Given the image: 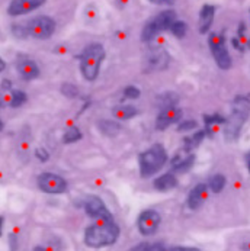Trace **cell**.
<instances>
[{"label":"cell","mask_w":250,"mask_h":251,"mask_svg":"<svg viewBox=\"0 0 250 251\" xmlns=\"http://www.w3.org/2000/svg\"><path fill=\"white\" fill-rule=\"evenodd\" d=\"M36 183L42 192L50 195H61L67 190V181L54 173H41Z\"/></svg>","instance_id":"cell-9"},{"label":"cell","mask_w":250,"mask_h":251,"mask_svg":"<svg viewBox=\"0 0 250 251\" xmlns=\"http://www.w3.org/2000/svg\"><path fill=\"white\" fill-rule=\"evenodd\" d=\"M194 163H195V155L194 154H189L188 157H185L183 160L176 155L173 160H172V169H173V172H176V173H186L192 166H194Z\"/></svg>","instance_id":"cell-18"},{"label":"cell","mask_w":250,"mask_h":251,"mask_svg":"<svg viewBox=\"0 0 250 251\" xmlns=\"http://www.w3.org/2000/svg\"><path fill=\"white\" fill-rule=\"evenodd\" d=\"M173 35L176 38H185L186 36V32H188V25L186 22H182V21H175L169 29Z\"/></svg>","instance_id":"cell-26"},{"label":"cell","mask_w":250,"mask_h":251,"mask_svg":"<svg viewBox=\"0 0 250 251\" xmlns=\"http://www.w3.org/2000/svg\"><path fill=\"white\" fill-rule=\"evenodd\" d=\"M4 69H6V63H4V60H0V70L4 72Z\"/></svg>","instance_id":"cell-41"},{"label":"cell","mask_w":250,"mask_h":251,"mask_svg":"<svg viewBox=\"0 0 250 251\" xmlns=\"http://www.w3.org/2000/svg\"><path fill=\"white\" fill-rule=\"evenodd\" d=\"M119 237V226L113 221V216L95 219L84 231V244L92 249H101L112 246Z\"/></svg>","instance_id":"cell-1"},{"label":"cell","mask_w":250,"mask_h":251,"mask_svg":"<svg viewBox=\"0 0 250 251\" xmlns=\"http://www.w3.org/2000/svg\"><path fill=\"white\" fill-rule=\"evenodd\" d=\"M136 115H137V109L131 105H118V106L112 108V116L119 119V121L131 119Z\"/></svg>","instance_id":"cell-20"},{"label":"cell","mask_w":250,"mask_h":251,"mask_svg":"<svg viewBox=\"0 0 250 251\" xmlns=\"http://www.w3.org/2000/svg\"><path fill=\"white\" fill-rule=\"evenodd\" d=\"M170 251H198V249L194 247H170Z\"/></svg>","instance_id":"cell-37"},{"label":"cell","mask_w":250,"mask_h":251,"mask_svg":"<svg viewBox=\"0 0 250 251\" xmlns=\"http://www.w3.org/2000/svg\"><path fill=\"white\" fill-rule=\"evenodd\" d=\"M157 100H159V103L162 105V109L166 108V106H175V105H178L179 102V96L176 93H163V95H159V98H157Z\"/></svg>","instance_id":"cell-23"},{"label":"cell","mask_w":250,"mask_h":251,"mask_svg":"<svg viewBox=\"0 0 250 251\" xmlns=\"http://www.w3.org/2000/svg\"><path fill=\"white\" fill-rule=\"evenodd\" d=\"M225 118H222L221 115H204V122H205V131H208L211 128V125L217 124H225Z\"/></svg>","instance_id":"cell-27"},{"label":"cell","mask_w":250,"mask_h":251,"mask_svg":"<svg viewBox=\"0 0 250 251\" xmlns=\"http://www.w3.org/2000/svg\"><path fill=\"white\" fill-rule=\"evenodd\" d=\"M128 1H130V0H116V4H118L119 7H122V6H125Z\"/></svg>","instance_id":"cell-39"},{"label":"cell","mask_w":250,"mask_h":251,"mask_svg":"<svg viewBox=\"0 0 250 251\" xmlns=\"http://www.w3.org/2000/svg\"><path fill=\"white\" fill-rule=\"evenodd\" d=\"M246 164H248V170H249L250 173V151L246 154Z\"/></svg>","instance_id":"cell-40"},{"label":"cell","mask_w":250,"mask_h":251,"mask_svg":"<svg viewBox=\"0 0 250 251\" xmlns=\"http://www.w3.org/2000/svg\"><path fill=\"white\" fill-rule=\"evenodd\" d=\"M27 100H28V96H27V93L22 92V90H15V92H12V95H10V106H12V108H19V106H22L24 103H27Z\"/></svg>","instance_id":"cell-24"},{"label":"cell","mask_w":250,"mask_h":251,"mask_svg":"<svg viewBox=\"0 0 250 251\" xmlns=\"http://www.w3.org/2000/svg\"><path fill=\"white\" fill-rule=\"evenodd\" d=\"M12 34L16 36V38H27L28 35V29H27V25H22V24H13L12 25Z\"/></svg>","instance_id":"cell-29"},{"label":"cell","mask_w":250,"mask_h":251,"mask_svg":"<svg viewBox=\"0 0 250 251\" xmlns=\"http://www.w3.org/2000/svg\"><path fill=\"white\" fill-rule=\"evenodd\" d=\"M208 189H210L208 184L199 183V184H196L191 190V193L188 196V206H189V209L196 211V209H199L204 205L205 199L208 198Z\"/></svg>","instance_id":"cell-15"},{"label":"cell","mask_w":250,"mask_h":251,"mask_svg":"<svg viewBox=\"0 0 250 251\" xmlns=\"http://www.w3.org/2000/svg\"><path fill=\"white\" fill-rule=\"evenodd\" d=\"M16 72L22 80L31 81V80H35L39 75V67L31 57L19 54L16 58Z\"/></svg>","instance_id":"cell-11"},{"label":"cell","mask_w":250,"mask_h":251,"mask_svg":"<svg viewBox=\"0 0 250 251\" xmlns=\"http://www.w3.org/2000/svg\"><path fill=\"white\" fill-rule=\"evenodd\" d=\"M35 157L39 160V161H42V163H45V161H48V158H50V155H48V152L44 150V148H36L35 150Z\"/></svg>","instance_id":"cell-33"},{"label":"cell","mask_w":250,"mask_h":251,"mask_svg":"<svg viewBox=\"0 0 250 251\" xmlns=\"http://www.w3.org/2000/svg\"><path fill=\"white\" fill-rule=\"evenodd\" d=\"M45 1L47 0H10V3L6 7V13L9 16L27 15L39 9Z\"/></svg>","instance_id":"cell-12"},{"label":"cell","mask_w":250,"mask_h":251,"mask_svg":"<svg viewBox=\"0 0 250 251\" xmlns=\"http://www.w3.org/2000/svg\"><path fill=\"white\" fill-rule=\"evenodd\" d=\"M207 137V131L205 129H201V131H196L192 137H188L183 140V151L185 152H191L192 150H195L199 144L204 141V138Z\"/></svg>","instance_id":"cell-19"},{"label":"cell","mask_w":250,"mask_h":251,"mask_svg":"<svg viewBox=\"0 0 250 251\" xmlns=\"http://www.w3.org/2000/svg\"><path fill=\"white\" fill-rule=\"evenodd\" d=\"M10 87H12V83L9 80H1V89L3 90H10Z\"/></svg>","instance_id":"cell-38"},{"label":"cell","mask_w":250,"mask_h":251,"mask_svg":"<svg viewBox=\"0 0 250 251\" xmlns=\"http://www.w3.org/2000/svg\"><path fill=\"white\" fill-rule=\"evenodd\" d=\"M60 90H61V93H63L66 98H70V99L79 96V89H77V86H74L72 83H63Z\"/></svg>","instance_id":"cell-28"},{"label":"cell","mask_w":250,"mask_h":251,"mask_svg":"<svg viewBox=\"0 0 250 251\" xmlns=\"http://www.w3.org/2000/svg\"><path fill=\"white\" fill-rule=\"evenodd\" d=\"M179 180L178 177L173 175V173H166L160 177L154 180V187L160 192H167V190H172L175 187H178Z\"/></svg>","instance_id":"cell-17"},{"label":"cell","mask_w":250,"mask_h":251,"mask_svg":"<svg viewBox=\"0 0 250 251\" xmlns=\"http://www.w3.org/2000/svg\"><path fill=\"white\" fill-rule=\"evenodd\" d=\"M208 45H210V50L213 52V57H214L217 66L221 70L231 69L233 61H231V57H230L227 48H225V38H224V34H217V32L210 34V36H208Z\"/></svg>","instance_id":"cell-6"},{"label":"cell","mask_w":250,"mask_h":251,"mask_svg":"<svg viewBox=\"0 0 250 251\" xmlns=\"http://www.w3.org/2000/svg\"><path fill=\"white\" fill-rule=\"evenodd\" d=\"M167 161V151L162 144H154L148 150L143 151L139 155L140 175L141 177H151L156 175Z\"/></svg>","instance_id":"cell-4"},{"label":"cell","mask_w":250,"mask_h":251,"mask_svg":"<svg viewBox=\"0 0 250 251\" xmlns=\"http://www.w3.org/2000/svg\"><path fill=\"white\" fill-rule=\"evenodd\" d=\"M82 138H83V135H82L80 129H79V128H76V126H73V128H70V129L64 134V137H63V143L64 144L77 143V141H80Z\"/></svg>","instance_id":"cell-25"},{"label":"cell","mask_w":250,"mask_h":251,"mask_svg":"<svg viewBox=\"0 0 250 251\" xmlns=\"http://www.w3.org/2000/svg\"><path fill=\"white\" fill-rule=\"evenodd\" d=\"M198 128V122L196 121H182L179 124L178 131L179 132H186V131H194Z\"/></svg>","instance_id":"cell-32"},{"label":"cell","mask_w":250,"mask_h":251,"mask_svg":"<svg viewBox=\"0 0 250 251\" xmlns=\"http://www.w3.org/2000/svg\"><path fill=\"white\" fill-rule=\"evenodd\" d=\"M250 115V98L249 96H237L233 100L231 116L225 121L224 137L225 141H236L242 132L243 125L246 124Z\"/></svg>","instance_id":"cell-3"},{"label":"cell","mask_w":250,"mask_h":251,"mask_svg":"<svg viewBox=\"0 0 250 251\" xmlns=\"http://www.w3.org/2000/svg\"><path fill=\"white\" fill-rule=\"evenodd\" d=\"M27 29L28 35L35 39H48L56 32V21L47 15H39L27 24Z\"/></svg>","instance_id":"cell-7"},{"label":"cell","mask_w":250,"mask_h":251,"mask_svg":"<svg viewBox=\"0 0 250 251\" xmlns=\"http://www.w3.org/2000/svg\"><path fill=\"white\" fill-rule=\"evenodd\" d=\"M105 55L107 54H105V48L102 44L92 42L83 48L82 54H79L76 58L80 63V73L84 80L92 83L98 78Z\"/></svg>","instance_id":"cell-2"},{"label":"cell","mask_w":250,"mask_h":251,"mask_svg":"<svg viewBox=\"0 0 250 251\" xmlns=\"http://www.w3.org/2000/svg\"><path fill=\"white\" fill-rule=\"evenodd\" d=\"M140 95H141V92H140V89L136 87V86H127V87L124 89V96H125L127 99H139Z\"/></svg>","instance_id":"cell-31"},{"label":"cell","mask_w":250,"mask_h":251,"mask_svg":"<svg viewBox=\"0 0 250 251\" xmlns=\"http://www.w3.org/2000/svg\"><path fill=\"white\" fill-rule=\"evenodd\" d=\"M153 4H159V6H172L176 0H148Z\"/></svg>","instance_id":"cell-35"},{"label":"cell","mask_w":250,"mask_h":251,"mask_svg":"<svg viewBox=\"0 0 250 251\" xmlns=\"http://www.w3.org/2000/svg\"><path fill=\"white\" fill-rule=\"evenodd\" d=\"M133 251H140V250H147V251H159V250H165V247L162 246V244H153V243H143V244H139V246H136V247H133L131 249Z\"/></svg>","instance_id":"cell-30"},{"label":"cell","mask_w":250,"mask_h":251,"mask_svg":"<svg viewBox=\"0 0 250 251\" xmlns=\"http://www.w3.org/2000/svg\"><path fill=\"white\" fill-rule=\"evenodd\" d=\"M231 45H233V48H234V50H237V51H242V52H243V51H245V48H246V47L242 44V41H240L237 36L231 39Z\"/></svg>","instance_id":"cell-34"},{"label":"cell","mask_w":250,"mask_h":251,"mask_svg":"<svg viewBox=\"0 0 250 251\" xmlns=\"http://www.w3.org/2000/svg\"><path fill=\"white\" fill-rule=\"evenodd\" d=\"M160 225V215L156 212V211H143L140 215H139V219H137V226H139V231L141 235H154L157 228Z\"/></svg>","instance_id":"cell-10"},{"label":"cell","mask_w":250,"mask_h":251,"mask_svg":"<svg viewBox=\"0 0 250 251\" xmlns=\"http://www.w3.org/2000/svg\"><path fill=\"white\" fill-rule=\"evenodd\" d=\"M214 18L215 6H213V4H204L201 7V12H199V34L205 35L210 31V28H211V25L214 22Z\"/></svg>","instance_id":"cell-16"},{"label":"cell","mask_w":250,"mask_h":251,"mask_svg":"<svg viewBox=\"0 0 250 251\" xmlns=\"http://www.w3.org/2000/svg\"><path fill=\"white\" fill-rule=\"evenodd\" d=\"M170 55L163 48H151L144 58V73L163 72L169 67Z\"/></svg>","instance_id":"cell-8"},{"label":"cell","mask_w":250,"mask_h":251,"mask_svg":"<svg viewBox=\"0 0 250 251\" xmlns=\"http://www.w3.org/2000/svg\"><path fill=\"white\" fill-rule=\"evenodd\" d=\"M98 126H99V131H101L102 134L108 135V137H115V135H118L119 131H121V125H119L118 122L109 121V119L101 121V122L98 124Z\"/></svg>","instance_id":"cell-21"},{"label":"cell","mask_w":250,"mask_h":251,"mask_svg":"<svg viewBox=\"0 0 250 251\" xmlns=\"http://www.w3.org/2000/svg\"><path fill=\"white\" fill-rule=\"evenodd\" d=\"M176 21V12L175 10H163L153 19L147 21L144 24L141 31V41L148 44L151 42L160 32L169 31L172 24Z\"/></svg>","instance_id":"cell-5"},{"label":"cell","mask_w":250,"mask_h":251,"mask_svg":"<svg viewBox=\"0 0 250 251\" xmlns=\"http://www.w3.org/2000/svg\"><path fill=\"white\" fill-rule=\"evenodd\" d=\"M225 183H227V180H225V177H224L222 175H214V176L210 179V181H208V187H210L214 193H220V192L224 190Z\"/></svg>","instance_id":"cell-22"},{"label":"cell","mask_w":250,"mask_h":251,"mask_svg":"<svg viewBox=\"0 0 250 251\" xmlns=\"http://www.w3.org/2000/svg\"><path fill=\"white\" fill-rule=\"evenodd\" d=\"M9 241H10L12 250H16V249H18V241H16V235H15V234H10V235H9Z\"/></svg>","instance_id":"cell-36"},{"label":"cell","mask_w":250,"mask_h":251,"mask_svg":"<svg viewBox=\"0 0 250 251\" xmlns=\"http://www.w3.org/2000/svg\"><path fill=\"white\" fill-rule=\"evenodd\" d=\"M182 119V109L175 106H166L160 110L156 119V129L157 131H165L167 126L176 124Z\"/></svg>","instance_id":"cell-13"},{"label":"cell","mask_w":250,"mask_h":251,"mask_svg":"<svg viewBox=\"0 0 250 251\" xmlns=\"http://www.w3.org/2000/svg\"><path fill=\"white\" fill-rule=\"evenodd\" d=\"M84 211H86V215L89 218H92L93 221L95 219H99V218H105V216H111V212L108 211V208L105 206L104 201L98 196H87L84 199Z\"/></svg>","instance_id":"cell-14"}]
</instances>
